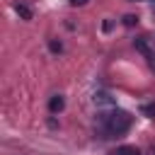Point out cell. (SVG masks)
Segmentation results:
<instances>
[{
  "mask_svg": "<svg viewBox=\"0 0 155 155\" xmlns=\"http://www.w3.org/2000/svg\"><path fill=\"white\" fill-rule=\"evenodd\" d=\"M133 46H136V51H140L150 63H153V51H150V46H148V41L143 39V36H138V39H133Z\"/></svg>",
  "mask_w": 155,
  "mask_h": 155,
  "instance_id": "2",
  "label": "cell"
},
{
  "mask_svg": "<svg viewBox=\"0 0 155 155\" xmlns=\"http://www.w3.org/2000/svg\"><path fill=\"white\" fill-rule=\"evenodd\" d=\"M133 2H138V0H133Z\"/></svg>",
  "mask_w": 155,
  "mask_h": 155,
  "instance_id": "10",
  "label": "cell"
},
{
  "mask_svg": "<svg viewBox=\"0 0 155 155\" xmlns=\"http://www.w3.org/2000/svg\"><path fill=\"white\" fill-rule=\"evenodd\" d=\"M15 12H17L22 19H31V10H29L24 2H15Z\"/></svg>",
  "mask_w": 155,
  "mask_h": 155,
  "instance_id": "4",
  "label": "cell"
},
{
  "mask_svg": "<svg viewBox=\"0 0 155 155\" xmlns=\"http://www.w3.org/2000/svg\"><path fill=\"white\" fill-rule=\"evenodd\" d=\"M136 22H138V17H136V15H124V24H126V27H133Z\"/></svg>",
  "mask_w": 155,
  "mask_h": 155,
  "instance_id": "7",
  "label": "cell"
},
{
  "mask_svg": "<svg viewBox=\"0 0 155 155\" xmlns=\"http://www.w3.org/2000/svg\"><path fill=\"white\" fill-rule=\"evenodd\" d=\"M111 155H140V153H138L133 145H121V148H116Z\"/></svg>",
  "mask_w": 155,
  "mask_h": 155,
  "instance_id": "5",
  "label": "cell"
},
{
  "mask_svg": "<svg viewBox=\"0 0 155 155\" xmlns=\"http://www.w3.org/2000/svg\"><path fill=\"white\" fill-rule=\"evenodd\" d=\"M63 107H65V99H63L61 94H53V97L48 99V109H51L53 114H56V111H61Z\"/></svg>",
  "mask_w": 155,
  "mask_h": 155,
  "instance_id": "3",
  "label": "cell"
},
{
  "mask_svg": "<svg viewBox=\"0 0 155 155\" xmlns=\"http://www.w3.org/2000/svg\"><path fill=\"white\" fill-rule=\"evenodd\" d=\"M143 111H145V114H150V116H155V104H148V107H143Z\"/></svg>",
  "mask_w": 155,
  "mask_h": 155,
  "instance_id": "8",
  "label": "cell"
},
{
  "mask_svg": "<svg viewBox=\"0 0 155 155\" xmlns=\"http://www.w3.org/2000/svg\"><path fill=\"white\" fill-rule=\"evenodd\" d=\"M70 2H73V5H87L90 0H70Z\"/></svg>",
  "mask_w": 155,
  "mask_h": 155,
  "instance_id": "9",
  "label": "cell"
},
{
  "mask_svg": "<svg viewBox=\"0 0 155 155\" xmlns=\"http://www.w3.org/2000/svg\"><path fill=\"white\" fill-rule=\"evenodd\" d=\"M131 128V114L126 111H111L102 116V131L107 133V138L111 136H124Z\"/></svg>",
  "mask_w": 155,
  "mask_h": 155,
  "instance_id": "1",
  "label": "cell"
},
{
  "mask_svg": "<svg viewBox=\"0 0 155 155\" xmlns=\"http://www.w3.org/2000/svg\"><path fill=\"white\" fill-rule=\"evenodd\" d=\"M48 48H51L53 53H61V51H63V44H61V41H53V39H51V41H48Z\"/></svg>",
  "mask_w": 155,
  "mask_h": 155,
  "instance_id": "6",
  "label": "cell"
}]
</instances>
